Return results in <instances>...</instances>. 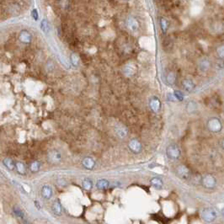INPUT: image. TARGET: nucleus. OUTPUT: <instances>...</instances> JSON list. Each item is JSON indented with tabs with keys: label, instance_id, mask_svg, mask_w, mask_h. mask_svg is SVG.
I'll list each match as a JSON object with an SVG mask.
<instances>
[{
	"label": "nucleus",
	"instance_id": "32",
	"mask_svg": "<svg viewBox=\"0 0 224 224\" xmlns=\"http://www.w3.org/2000/svg\"><path fill=\"white\" fill-rule=\"evenodd\" d=\"M31 16H32V18H33L35 20H38V19H39V14H38L37 9H34L31 11Z\"/></svg>",
	"mask_w": 224,
	"mask_h": 224
},
{
	"label": "nucleus",
	"instance_id": "22",
	"mask_svg": "<svg viewBox=\"0 0 224 224\" xmlns=\"http://www.w3.org/2000/svg\"><path fill=\"white\" fill-rule=\"evenodd\" d=\"M52 209V212L55 215L60 216L62 214V205H61V203H60L59 200H56L53 203Z\"/></svg>",
	"mask_w": 224,
	"mask_h": 224
},
{
	"label": "nucleus",
	"instance_id": "23",
	"mask_svg": "<svg viewBox=\"0 0 224 224\" xmlns=\"http://www.w3.org/2000/svg\"><path fill=\"white\" fill-rule=\"evenodd\" d=\"M41 29L45 34H47H47H49L51 28H50V24H49L47 19H43V20L41 21Z\"/></svg>",
	"mask_w": 224,
	"mask_h": 224
},
{
	"label": "nucleus",
	"instance_id": "13",
	"mask_svg": "<svg viewBox=\"0 0 224 224\" xmlns=\"http://www.w3.org/2000/svg\"><path fill=\"white\" fill-rule=\"evenodd\" d=\"M182 88L186 92H191L193 91L195 88V83L194 80L191 78H185L182 81Z\"/></svg>",
	"mask_w": 224,
	"mask_h": 224
},
{
	"label": "nucleus",
	"instance_id": "11",
	"mask_svg": "<svg viewBox=\"0 0 224 224\" xmlns=\"http://www.w3.org/2000/svg\"><path fill=\"white\" fill-rule=\"evenodd\" d=\"M47 159L52 164H57L62 160V154L57 150H52L47 154Z\"/></svg>",
	"mask_w": 224,
	"mask_h": 224
},
{
	"label": "nucleus",
	"instance_id": "3",
	"mask_svg": "<svg viewBox=\"0 0 224 224\" xmlns=\"http://www.w3.org/2000/svg\"><path fill=\"white\" fill-rule=\"evenodd\" d=\"M207 128L212 133H219L223 130V123L219 118L212 117L207 121Z\"/></svg>",
	"mask_w": 224,
	"mask_h": 224
},
{
	"label": "nucleus",
	"instance_id": "18",
	"mask_svg": "<svg viewBox=\"0 0 224 224\" xmlns=\"http://www.w3.org/2000/svg\"><path fill=\"white\" fill-rule=\"evenodd\" d=\"M165 81L167 83L168 85H174L175 83V81H176V75L174 72H169L167 74H166V77H165Z\"/></svg>",
	"mask_w": 224,
	"mask_h": 224
},
{
	"label": "nucleus",
	"instance_id": "7",
	"mask_svg": "<svg viewBox=\"0 0 224 224\" xmlns=\"http://www.w3.org/2000/svg\"><path fill=\"white\" fill-rule=\"evenodd\" d=\"M126 27L127 29H129L130 31L131 32H136L137 31L139 27H140V24H139V21L136 18L133 17V16H129L126 19Z\"/></svg>",
	"mask_w": 224,
	"mask_h": 224
},
{
	"label": "nucleus",
	"instance_id": "4",
	"mask_svg": "<svg viewBox=\"0 0 224 224\" xmlns=\"http://www.w3.org/2000/svg\"><path fill=\"white\" fill-rule=\"evenodd\" d=\"M181 151L177 144H170L166 148V155L171 160H177L180 157Z\"/></svg>",
	"mask_w": 224,
	"mask_h": 224
},
{
	"label": "nucleus",
	"instance_id": "16",
	"mask_svg": "<svg viewBox=\"0 0 224 224\" xmlns=\"http://www.w3.org/2000/svg\"><path fill=\"white\" fill-rule=\"evenodd\" d=\"M41 195L45 199H50L52 195V189L51 188L49 185H43L41 188Z\"/></svg>",
	"mask_w": 224,
	"mask_h": 224
},
{
	"label": "nucleus",
	"instance_id": "17",
	"mask_svg": "<svg viewBox=\"0 0 224 224\" xmlns=\"http://www.w3.org/2000/svg\"><path fill=\"white\" fill-rule=\"evenodd\" d=\"M150 184H151V185L153 186L156 190H160V189H162L163 188V185H164L163 180H162L160 178H158V177H153V179H151Z\"/></svg>",
	"mask_w": 224,
	"mask_h": 224
},
{
	"label": "nucleus",
	"instance_id": "2",
	"mask_svg": "<svg viewBox=\"0 0 224 224\" xmlns=\"http://www.w3.org/2000/svg\"><path fill=\"white\" fill-rule=\"evenodd\" d=\"M201 185L206 190H213L217 187L218 180L216 177L211 174H205L201 179Z\"/></svg>",
	"mask_w": 224,
	"mask_h": 224
},
{
	"label": "nucleus",
	"instance_id": "28",
	"mask_svg": "<svg viewBox=\"0 0 224 224\" xmlns=\"http://www.w3.org/2000/svg\"><path fill=\"white\" fill-rule=\"evenodd\" d=\"M41 168V164L38 161H33L30 164H29V169L32 172H38Z\"/></svg>",
	"mask_w": 224,
	"mask_h": 224
},
{
	"label": "nucleus",
	"instance_id": "14",
	"mask_svg": "<svg viewBox=\"0 0 224 224\" xmlns=\"http://www.w3.org/2000/svg\"><path fill=\"white\" fill-rule=\"evenodd\" d=\"M83 167L85 169H88V170H92L94 169L95 165H96V163L94 161V159L93 158H90V157H86L84 158L82 162Z\"/></svg>",
	"mask_w": 224,
	"mask_h": 224
},
{
	"label": "nucleus",
	"instance_id": "6",
	"mask_svg": "<svg viewBox=\"0 0 224 224\" xmlns=\"http://www.w3.org/2000/svg\"><path fill=\"white\" fill-rule=\"evenodd\" d=\"M128 147L131 153L138 154L142 151V144L138 139L131 138L128 142Z\"/></svg>",
	"mask_w": 224,
	"mask_h": 224
},
{
	"label": "nucleus",
	"instance_id": "33",
	"mask_svg": "<svg viewBox=\"0 0 224 224\" xmlns=\"http://www.w3.org/2000/svg\"><path fill=\"white\" fill-rule=\"evenodd\" d=\"M124 1H129V0H124Z\"/></svg>",
	"mask_w": 224,
	"mask_h": 224
},
{
	"label": "nucleus",
	"instance_id": "19",
	"mask_svg": "<svg viewBox=\"0 0 224 224\" xmlns=\"http://www.w3.org/2000/svg\"><path fill=\"white\" fill-rule=\"evenodd\" d=\"M96 186L99 190H105L106 189L109 188L110 186V182L106 179H99L97 183H96Z\"/></svg>",
	"mask_w": 224,
	"mask_h": 224
},
{
	"label": "nucleus",
	"instance_id": "29",
	"mask_svg": "<svg viewBox=\"0 0 224 224\" xmlns=\"http://www.w3.org/2000/svg\"><path fill=\"white\" fill-rule=\"evenodd\" d=\"M217 55L219 58L223 59L224 57V47L223 45H221L217 48Z\"/></svg>",
	"mask_w": 224,
	"mask_h": 224
},
{
	"label": "nucleus",
	"instance_id": "12",
	"mask_svg": "<svg viewBox=\"0 0 224 224\" xmlns=\"http://www.w3.org/2000/svg\"><path fill=\"white\" fill-rule=\"evenodd\" d=\"M211 66H212V63L209 59L202 58L200 59L198 62V69L200 73H206L210 70Z\"/></svg>",
	"mask_w": 224,
	"mask_h": 224
},
{
	"label": "nucleus",
	"instance_id": "25",
	"mask_svg": "<svg viewBox=\"0 0 224 224\" xmlns=\"http://www.w3.org/2000/svg\"><path fill=\"white\" fill-rule=\"evenodd\" d=\"M160 26H161V29H162V31L164 33H166L167 30L169 29V21L165 19V18L162 17L160 19Z\"/></svg>",
	"mask_w": 224,
	"mask_h": 224
},
{
	"label": "nucleus",
	"instance_id": "27",
	"mask_svg": "<svg viewBox=\"0 0 224 224\" xmlns=\"http://www.w3.org/2000/svg\"><path fill=\"white\" fill-rule=\"evenodd\" d=\"M15 167L17 169L18 172L21 174H24L25 172H26V168H25V165L22 162H17L16 164H15Z\"/></svg>",
	"mask_w": 224,
	"mask_h": 224
},
{
	"label": "nucleus",
	"instance_id": "30",
	"mask_svg": "<svg viewBox=\"0 0 224 224\" xmlns=\"http://www.w3.org/2000/svg\"><path fill=\"white\" fill-rule=\"evenodd\" d=\"M173 94H174V96L175 100L181 101L184 99V95H183V93L181 91H174Z\"/></svg>",
	"mask_w": 224,
	"mask_h": 224
},
{
	"label": "nucleus",
	"instance_id": "26",
	"mask_svg": "<svg viewBox=\"0 0 224 224\" xmlns=\"http://www.w3.org/2000/svg\"><path fill=\"white\" fill-rule=\"evenodd\" d=\"M70 60L73 66L78 67V66L79 65V57H78V55L77 53L73 52L71 54Z\"/></svg>",
	"mask_w": 224,
	"mask_h": 224
},
{
	"label": "nucleus",
	"instance_id": "20",
	"mask_svg": "<svg viewBox=\"0 0 224 224\" xmlns=\"http://www.w3.org/2000/svg\"><path fill=\"white\" fill-rule=\"evenodd\" d=\"M198 110V106L196 104V102L195 101H190L188 102L187 106H186V111L189 114H195Z\"/></svg>",
	"mask_w": 224,
	"mask_h": 224
},
{
	"label": "nucleus",
	"instance_id": "21",
	"mask_svg": "<svg viewBox=\"0 0 224 224\" xmlns=\"http://www.w3.org/2000/svg\"><path fill=\"white\" fill-rule=\"evenodd\" d=\"M82 186L83 188L85 190H90L91 189L93 188V186H94V183H93V180L91 179H89V178H85V179H83L82 181Z\"/></svg>",
	"mask_w": 224,
	"mask_h": 224
},
{
	"label": "nucleus",
	"instance_id": "1",
	"mask_svg": "<svg viewBox=\"0 0 224 224\" xmlns=\"http://www.w3.org/2000/svg\"><path fill=\"white\" fill-rule=\"evenodd\" d=\"M201 218L208 223H212L215 222L218 218V211L217 208L213 206L205 207L201 212Z\"/></svg>",
	"mask_w": 224,
	"mask_h": 224
},
{
	"label": "nucleus",
	"instance_id": "5",
	"mask_svg": "<svg viewBox=\"0 0 224 224\" xmlns=\"http://www.w3.org/2000/svg\"><path fill=\"white\" fill-rule=\"evenodd\" d=\"M177 176L182 180H187L190 177V171L189 168L185 164H179L176 168Z\"/></svg>",
	"mask_w": 224,
	"mask_h": 224
},
{
	"label": "nucleus",
	"instance_id": "8",
	"mask_svg": "<svg viewBox=\"0 0 224 224\" xmlns=\"http://www.w3.org/2000/svg\"><path fill=\"white\" fill-rule=\"evenodd\" d=\"M122 72H123V74L126 77L131 78V77L134 76L136 73V67L133 62H127V63L124 65Z\"/></svg>",
	"mask_w": 224,
	"mask_h": 224
},
{
	"label": "nucleus",
	"instance_id": "31",
	"mask_svg": "<svg viewBox=\"0 0 224 224\" xmlns=\"http://www.w3.org/2000/svg\"><path fill=\"white\" fill-rule=\"evenodd\" d=\"M14 213L16 214V216H18L19 218H24L23 212H22L19 208H18V207H14Z\"/></svg>",
	"mask_w": 224,
	"mask_h": 224
},
{
	"label": "nucleus",
	"instance_id": "10",
	"mask_svg": "<svg viewBox=\"0 0 224 224\" xmlns=\"http://www.w3.org/2000/svg\"><path fill=\"white\" fill-rule=\"evenodd\" d=\"M149 106H150V109L154 113H158L161 110L162 104H161V101H160V100H159L158 97L153 96V97H152L149 100Z\"/></svg>",
	"mask_w": 224,
	"mask_h": 224
},
{
	"label": "nucleus",
	"instance_id": "15",
	"mask_svg": "<svg viewBox=\"0 0 224 224\" xmlns=\"http://www.w3.org/2000/svg\"><path fill=\"white\" fill-rule=\"evenodd\" d=\"M19 39L21 42H23L24 44H29L31 42V40H32V35L29 33V31L27 30H22L20 33H19Z\"/></svg>",
	"mask_w": 224,
	"mask_h": 224
},
{
	"label": "nucleus",
	"instance_id": "24",
	"mask_svg": "<svg viewBox=\"0 0 224 224\" xmlns=\"http://www.w3.org/2000/svg\"><path fill=\"white\" fill-rule=\"evenodd\" d=\"M4 164L5 165L6 167L9 169V170H14L15 168V164L14 163V161L12 160L10 158H5L4 159Z\"/></svg>",
	"mask_w": 224,
	"mask_h": 224
},
{
	"label": "nucleus",
	"instance_id": "9",
	"mask_svg": "<svg viewBox=\"0 0 224 224\" xmlns=\"http://www.w3.org/2000/svg\"><path fill=\"white\" fill-rule=\"evenodd\" d=\"M115 132H116V135L119 138L121 139H123V138H126L127 135H128V129L126 128V126H124L122 124H116L115 126Z\"/></svg>",
	"mask_w": 224,
	"mask_h": 224
}]
</instances>
